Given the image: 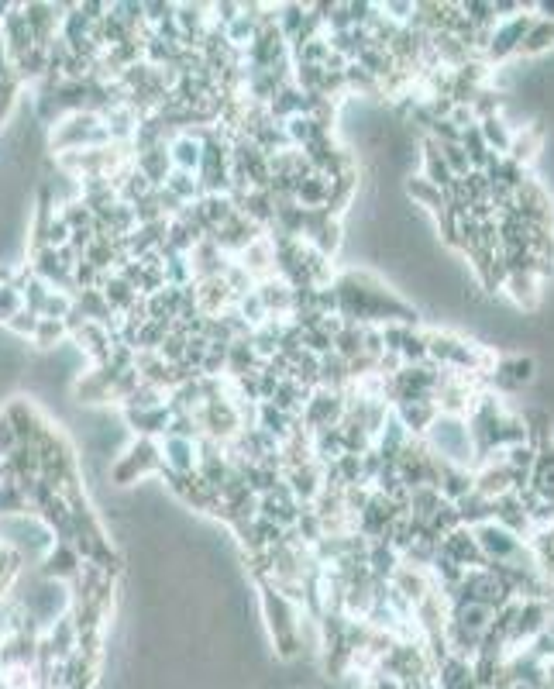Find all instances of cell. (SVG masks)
Returning <instances> with one entry per match:
<instances>
[{"label": "cell", "mask_w": 554, "mask_h": 689, "mask_svg": "<svg viewBox=\"0 0 554 689\" xmlns=\"http://www.w3.org/2000/svg\"><path fill=\"white\" fill-rule=\"evenodd\" d=\"M59 218L69 224V231H93V224H97V221H93V211H90L87 204H83L80 197L66 200V207H62Z\"/></svg>", "instance_id": "obj_9"}, {"label": "cell", "mask_w": 554, "mask_h": 689, "mask_svg": "<svg viewBox=\"0 0 554 689\" xmlns=\"http://www.w3.org/2000/svg\"><path fill=\"white\" fill-rule=\"evenodd\" d=\"M537 493L554 497V459H541V466H537Z\"/></svg>", "instance_id": "obj_13"}, {"label": "cell", "mask_w": 554, "mask_h": 689, "mask_svg": "<svg viewBox=\"0 0 554 689\" xmlns=\"http://www.w3.org/2000/svg\"><path fill=\"white\" fill-rule=\"evenodd\" d=\"M18 448V435H14L11 421H7L4 414H0V459H7V455Z\"/></svg>", "instance_id": "obj_14"}, {"label": "cell", "mask_w": 554, "mask_h": 689, "mask_svg": "<svg viewBox=\"0 0 554 689\" xmlns=\"http://www.w3.org/2000/svg\"><path fill=\"white\" fill-rule=\"evenodd\" d=\"M31 514L28 497L21 493L18 483H0V521H11V517H25Z\"/></svg>", "instance_id": "obj_7"}, {"label": "cell", "mask_w": 554, "mask_h": 689, "mask_svg": "<svg viewBox=\"0 0 554 689\" xmlns=\"http://www.w3.org/2000/svg\"><path fill=\"white\" fill-rule=\"evenodd\" d=\"M21 290L14 283H0V324H7L14 314L21 311Z\"/></svg>", "instance_id": "obj_12"}, {"label": "cell", "mask_w": 554, "mask_h": 689, "mask_svg": "<svg viewBox=\"0 0 554 689\" xmlns=\"http://www.w3.org/2000/svg\"><path fill=\"white\" fill-rule=\"evenodd\" d=\"M66 335V328H62V321H49V317H38V328H35V345L42 348V352H52Z\"/></svg>", "instance_id": "obj_10"}, {"label": "cell", "mask_w": 554, "mask_h": 689, "mask_svg": "<svg viewBox=\"0 0 554 689\" xmlns=\"http://www.w3.org/2000/svg\"><path fill=\"white\" fill-rule=\"evenodd\" d=\"M124 417H128V428L138 438H152V435H166L169 421H173V410H169V404H162L155 410H128Z\"/></svg>", "instance_id": "obj_4"}, {"label": "cell", "mask_w": 554, "mask_h": 689, "mask_svg": "<svg viewBox=\"0 0 554 689\" xmlns=\"http://www.w3.org/2000/svg\"><path fill=\"white\" fill-rule=\"evenodd\" d=\"M255 293H259V300H262V307H265V314H269V317L293 314V290L283 280H276V276L262 280Z\"/></svg>", "instance_id": "obj_5"}, {"label": "cell", "mask_w": 554, "mask_h": 689, "mask_svg": "<svg viewBox=\"0 0 554 689\" xmlns=\"http://www.w3.org/2000/svg\"><path fill=\"white\" fill-rule=\"evenodd\" d=\"M166 190H173L183 204H193V200L204 197V187H200L197 173H183V169H173V173L166 176Z\"/></svg>", "instance_id": "obj_8"}, {"label": "cell", "mask_w": 554, "mask_h": 689, "mask_svg": "<svg viewBox=\"0 0 554 689\" xmlns=\"http://www.w3.org/2000/svg\"><path fill=\"white\" fill-rule=\"evenodd\" d=\"M169 162H173V169H183V173H197L200 169V142L186 135V131H176L173 142H169Z\"/></svg>", "instance_id": "obj_6"}, {"label": "cell", "mask_w": 554, "mask_h": 689, "mask_svg": "<svg viewBox=\"0 0 554 689\" xmlns=\"http://www.w3.org/2000/svg\"><path fill=\"white\" fill-rule=\"evenodd\" d=\"M0 479H4V459H0Z\"/></svg>", "instance_id": "obj_15"}, {"label": "cell", "mask_w": 554, "mask_h": 689, "mask_svg": "<svg viewBox=\"0 0 554 689\" xmlns=\"http://www.w3.org/2000/svg\"><path fill=\"white\" fill-rule=\"evenodd\" d=\"M159 466H162L159 441H155V438H138L135 445L121 455V462L111 469V479L117 486H128V483H135L138 476H145V472H159Z\"/></svg>", "instance_id": "obj_1"}, {"label": "cell", "mask_w": 554, "mask_h": 689, "mask_svg": "<svg viewBox=\"0 0 554 689\" xmlns=\"http://www.w3.org/2000/svg\"><path fill=\"white\" fill-rule=\"evenodd\" d=\"M7 331H11L14 338H35V328H38V314L28 311V307H21L18 314L11 317V321L4 324Z\"/></svg>", "instance_id": "obj_11"}, {"label": "cell", "mask_w": 554, "mask_h": 689, "mask_svg": "<svg viewBox=\"0 0 554 689\" xmlns=\"http://www.w3.org/2000/svg\"><path fill=\"white\" fill-rule=\"evenodd\" d=\"M162 455V466L169 472H179V476H190L197 472V441H186V438H162L159 445Z\"/></svg>", "instance_id": "obj_3"}, {"label": "cell", "mask_w": 554, "mask_h": 689, "mask_svg": "<svg viewBox=\"0 0 554 689\" xmlns=\"http://www.w3.org/2000/svg\"><path fill=\"white\" fill-rule=\"evenodd\" d=\"M80 565H83L80 552H76L73 545H66V541H56V545L45 552V562H42V569H38V576L52 579V583H59V579H76Z\"/></svg>", "instance_id": "obj_2"}]
</instances>
